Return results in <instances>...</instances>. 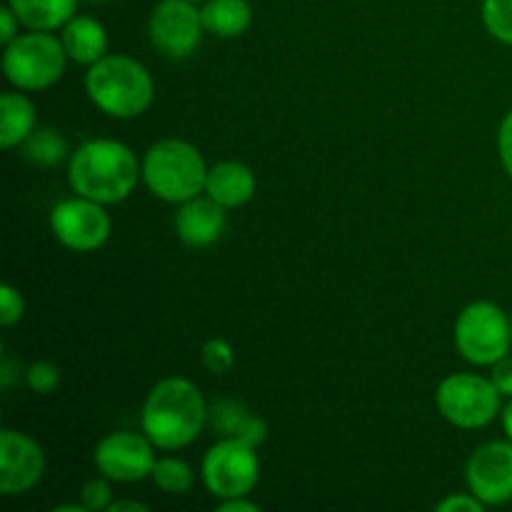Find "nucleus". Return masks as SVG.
<instances>
[{
  "instance_id": "dca6fc26",
  "label": "nucleus",
  "mask_w": 512,
  "mask_h": 512,
  "mask_svg": "<svg viewBox=\"0 0 512 512\" xmlns=\"http://www.w3.org/2000/svg\"><path fill=\"white\" fill-rule=\"evenodd\" d=\"M255 185L258 183H255V175L248 165L238 163V160H225V163L213 165L208 170L205 195H210L225 210L240 208L255 195Z\"/></svg>"
},
{
  "instance_id": "2f4dec72",
  "label": "nucleus",
  "mask_w": 512,
  "mask_h": 512,
  "mask_svg": "<svg viewBox=\"0 0 512 512\" xmlns=\"http://www.w3.org/2000/svg\"><path fill=\"white\" fill-rule=\"evenodd\" d=\"M20 378V368L15 365V360L10 358L8 353L3 355V363H0V385H3V390H10L15 385V380Z\"/></svg>"
},
{
  "instance_id": "2eb2a0df",
  "label": "nucleus",
  "mask_w": 512,
  "mask_h": 512,
  "mask_svg": "<svg viewBox=\"0 0 512 512\" xmlns=\"http://www.w3.org/2000/svg\"><path fill=\"white\" fill-rule=\"evenodd\" d=\"M208 425L218 438L240 440L245 445L260 448L268 438V425L258 415L250 413L238 400H215L208 405Z\"/></svg>"
},
{
  "instance_id": "aec40b11",
  "label": "nucleus",
  "mask_w": 512,
  "mask_h": 512,
  "mask_svg": "<svg viewBox=\"0 0 512 512\" xmlns=\"http://www.w3.org/2000/svg\"><path fill=\"white\" fill-rule=\"evenodd\" d=\"M35 130V105L23 93H5L0 98V145L5 150L23 145Z\"/></svg>"
},
{
  "instance_id": "5701e85b",
  "label": "nucleus",
  "mask_w": 512,
  "mask_h": 512,
  "mask_svg": "<svg viewBox=\"0 0 512 512\" xmlns=\"http://www.w3.org/2000/svg\"><path fill=\"white\" fill-rule=\"evenodd\" d=\"M483 23L495 40L512 45V0H483Z\"/></svg>"
},
{
  "instance_id": "9b49d317",
  "label": "nucleus",
  "mask_w": 512,
  "mask_h": 512,
  "mask_svg": "<svg viewBox=\"0 0 512 512\" xmlns=\"http://www.w3.org/2000/svg\"><path fill=\"white\" fill-rule=\"evenodd\" d=\"M203 30V15L193 0H160L150 13V40L168 58L180 60L193 55Z\"/></svg>"
},
{
  "instance_id": "f8f14e48",
  "label": "nucleus",
  "mask_w": 512,
  "mask_h": 512,
  "mask_svg": "<svg viewBox=\"0 0 512 512\" xmlns=\"http://www.w3.org/2000/svg\"><path fill=\"white\" fill-rule=\"evenodd\" d=\"M470 493L485 505L512 500V440H493L470 455L465 468Z\"/></svg>"
},
{
  "instance_id": "4c0bfd02",
  "label": "nucleus",
  "mask_w": 512,
  "mask_h": 512,
  "mask_svg": "<svg viewBox=\"0 0 512 512\" xmlns=\"http://www.w3.org/2000/svg\"><path fill=\"white\" fill-rule=\"evenodd\" d=\"M510 328H512V313H510Z\"/></svg>"
},
{
  "instance_id": "f03ea898",
  "label": "nucleus",
  "mask_w": 512,
  "mask_h": 512,
  "mask_svg": "<svg viewBox=\"0 0 512 512\" xmlns=\"http://www.w3.org/2000/svg\"><path fill=\"white\" fill-rule=\"evenodd\" d=\"M143 168L133 150L113 138H95L80 145L68 160V180L75 195L103 205L120 203L138 185Z\"/></svg>"
},
{
  "instance_id": "bb28decb",
  "label": "nucleus",
  "mask_w": 512,
  "mask_h": 512,
  "mask_svg": "<svg viewBox=\"0 0 512 512\" xmlns=\"http://www.w3.org/2000/svg\"><path fill=\"white\" fill-rule=\"evenodd\" d=\"M23 315L25 300L23 295H20V290L13 288V285H3V288H0V323H3L5 328H10V325L20 323Z\"/></svg>"
},
{
  "instance_id": "0eeeda50",
  "label": "nucleus",
  "mask_w": 512,
  "mask_h": 512,
  "mask_svg": "<svg viewBox=\"0 0 512 512\" xmlns=\"http://www.w3.org/2000/svg\"><path fill=\"white\" fill-rule=\"evenodd\" d=\"M500 398L503 395L495 388L493 380L470 373H455L438 385L435 405H438L440 415L455 428L478 430L498 418Z\"/></svg>"
},
{
  "instance_id": "412c9836",
  "label": "nucleus",
  "mask_w": 512,
  "mask_h": 512,
  "mask_svg": "<svg viewBox=\"0 0 512 512\" xmlns=\"http://www.w3.org/2000/svg\"><path fill=\"white\" fill-rule=\"evenodd\" d=\"M23 155L35 165H58L68 155V143L58 130L40 128L23 140Z\"/></svg>"
},
{
  "instance_id": "72a5a7b5",
  "label": "nucleus",
  "mask_w": 512,
  "mask_h": 512,
  "mask_svg": "<svg viewBox=\"0 0 512 512\" xmlns=\"http://www.w3.org/2000/svg\"><path fill=\"white\" fill-rule=\"evenodd\" d=\"M148 505L138 503V500H118V503H110L108 512H145Z\"/></svg>"
},
{
  "instance_id": "7c9ffc66",
  "label": "nucleus",
  "mask_w": 512,
  "mask_h": 512,
  "mask_svg": "<svg viewBox=\"0 0 512 512\" xmlns=\"http://www.w3.org/2000/svg\"><path fill=\"white\" fill-rule=\"evenodd\" d=\"M18 28H20V20L18 15L13 13V8L10 5H5V8H0V43L8 45L10 40L18 38Z\"/></svg>"
},
{
  "instance_id": "20e7f679",
  "label": "nucleus",
  "mask_w": 512,
  "mask_h": 512,
  "mask_svg": "<svg viewBox=\"0 0 512 512\" xmlns=\"http://www.w3.org/2000/svg\"><path fill=\"white\" fill-rule=\"evenodd\" d=\"M140 168H143V183L155 198L178 205L205 193L210 170L200 150L178 138L150 145Z\"/></svg>"
},
{
  "instance_id": "f3484780",
  "label": "nucleus",
  "mask_w": 512,
  "mask_h": 512,
  "mask_svg": "<svg viewBox=\"0 0 512 512\" xmlns=\"http://www.w3.org/2000/svg\"><path fill=\"white\" fill-rule=\"evenodd\" d=\"M63 48L70 60L80 65L98 63L103 55H108V33H105L103 23L90 15L75 13L68 23L63 25Z\"/></svg>"
},
{
  "instance_id": "7ed1b4c3",
  "label": "nucleus",
  "mask_w": 512,
  "mask_h": 512,
  "mask_svg": "<svg viewBox=\"0 0 512 512\" xmlns=\"http://www.w3.org/2000/svg\"><path fill=\"white\" fill-rule=\"evenodd\" d=\"M85 93L100 113L130 120L153 105L155 83L140 60L130 55H103L98 63L88 65Z\"/></svg>"
},
{
  "instance_id": "6e6552de",
  "label": "nucleus",
  "mask_w": 512,
  "mask_h": 512,
  "mask_svg": "<svg viewBox=\"0 0 512 512\" xmlns=\"http://www.w3.org/2000/svg\"><path fill=\"white\" fill-rule=\"evenodd\" d=\"M255 450L258 448L240 443V440L220 438L205 453L203 465H200L205 488L218 500L248 495L260 478V460Z\"/></svg>"
},
{
  "instance_id": "393cba45",
  "label": "nucleus",
  "mask_w": 512,
  "mask_h": 512,
  "mask_svg": "<svg viewBox=\"0 0 512 512\" xmlns=\"http://www.w3.org/2000/svg\"><path fill=\"white\" fill-rule=\"evenodd\" d=\"M203 365L213 375H225L228 370H233L235 365V353L230 348V343L225 340L213 338L203 345Z\"/></svg>"
},
{
  "instance_id": "ddd939ff",
  "label": "nucleus",
  "mask_w": 512,
  "mask_h": 512,
  "mask_svg": "<svg viewBox=\"0 0 512 512\" xmlns=\"http://www.w3.org/2000/svg\"><path fill=\"white\" fill-rule=\"evenodd\" d=\"M45 473L43 448L18 430L0 433V493L13 498L33 490Z\"/></svg>"
},
{
  "instance_id": "f704fd0d",
  "label": "nucleus",
  "mask_w": 512,
  "mask_h": 512,
  "mask_svg": "<svg viewBox=\"0 0 512 512\" xmlns=\"http://www.w3.org/2000/svg\"><path fill=\"white\" fill-rule=\"evenodd\" d=\"M500 418H503V430H505V435H508V440H512V400H510L508 408H505L503 413H500Z\"/></svg>"
},
{
  "instance_id": "1a4fd4ad",
  "label": "nucleus",
  "mask_w": 512,
  "mask_h": 512,
  "mask_svg": "<svg viewBox=\"0 0 512 512\" xmlns=\"http://www.w3.org/2000/svg\"><path fill=\"white\" fill-rule=\"evenodd\" d=\"M50 230L68 250L93 253L108 243L113 223H110V215L105 213L103 203L75 195V198L60 200L58 205H53Z\"/></svg>"
},
{
  "instance_id": "a878e982",
  "label": "nucleus",
  "mask_w": 512,
  "mask_h": 512,
  "mask_svg": "<svg viewBox=\"0 0 512 512\" xmlns=\"http://www.w3.org/2000/svg\"><path fill=\"white\" fill-rule=\"evenodd\" d=\"M80 503L90 512L108 510L110 503H113V488H110L108 478L103 475V478H95L90 483H85L83 490H80Z\"/></svg>"
},
{
  "instance_id": "f257e3e1",
  "label": "nucleus",
  "mask_w": 512,
  "mask_h": 512,
  "mask_svg": "<svg viewBox=\"0 0 512 512\" xmlns=\"http://www.w3.org/2000/svg\"><path fill=\"white\" fill-rule=\"evenodd\" d=\"M208 425V405L195 383L185 378H165L143 403L140 428L160 450L188 448Z\"/></svg>"
},
{
  "instance_id": "4468645a",
  "label": "nucleus",
  "mask_w": 512,
  "mask_h": 512,
  "mask_svg": "<svg viewBox=\"0 0 512 512\" xmlns=\"http://www.w3.org/2000/svg\"><path fill=\"white\" fill-rule=\"evenodd\" d=\"M175 233L190 248H208L218 243L220 235L225 233V208L215 203L210 195L185 200L175 213Z\"/></svg>"
},
{
  "instance_id": "cd10ccee",
  "label": "nucleus",
  "mask_w": 512,
  "mask_h": 512,
  "mask_svg": "<svg viewBox=\"0 0 512 512\" xmlns=\"http://www.w3.org/2000/svg\"><path fill=\"white\" fill-rule=\"evenodd\" d=\"M485 503L483 500L475 498L473 493H453L448 495L445 500H440L438 505H435V510L438 512H458V510H465V512H483Z\"/></svg>"
},
{
  "instance_id": "a211bd4d",
  "label": "nucleus",
  "mask_w": 512,
  "mask_h": 512,
  "mask_svg": "<svg viewBox=\"0 0 512 512\" xmlns=\"http://www.w3.org/2000/svg\"><path fill=\"white\" fill-rule=\"evenodd\" d=\"M20 25L28 30H58L68 23L78 10V0H8Z\"/></svg>"
},
{
  "instance_id": "b1692460",
  "label": "nucleus",
  "mask_w": 512,
  "mask_h": 512,
  "mask_svg": "<svg viewBox=\"0 0 512 512\" xmlns=\"http://www.w3.org/2000/svg\"><path fill=\"white\" fill-rule=\"evenodd\" d=\"M25 383H28V388L38 395L55 393L60 385V368L58 365L48 363V360H38V363H33L25 370Z\"/></svg>"
},
{
  "instance_id": "c756f323",
  "label": "nucleus",
  "mask_w": 512,
  "mask_h": 512,
  "mask_svg": "<svg viewBox=\"0 0 512 512\" xmlns=\"http://www.w3.org/2000/svg\"><path fill=\"white\" fill-rule=\"evenodd\" d=\"M498 148H500V160H503L505 170L512 178V110L503 118L498 133Z\"/></svg>"
},
{
  "instance_id": "473e14b6",
  "label": "nucleus",
  "mask_w": 512,
  "mask_h": 512,
  "mask_svg": "<svg viewBox=\"0 0 512 512\" xmlns=\"http://www.w3.org/2000/svg\"><path fill=\"white\" fill-rule=\"evenodd\" d=\"M218 512H258V505L250 503V500L243 495V498L220 500Z\"/></svg>"
},
{
  "instance_id": "423d86ee",
  "label": "nucleus",
  "mask_w": 512,
  "mask_h": 512,
  "mask_svg": "<svg viewBox=\"0 0 512 512\" xmlns=\"http://www.w3.org/2000/svg\"><path fill=\"white\" fill-rule=\"evenodd\" d=\"M453 338L455 348L468 363L493 368L500 358L510 353V318L490 300H478L458 315Z\"/></svg>"
},
{
  "instance_id": "4be33fe9",
  "label": "nucleus",
  "mask_w": 512,
  "mask_h": 512,
  "mask_svg": "<svg viewBox=\"0 0 512 512\" xmlns=\"http://www.w3.org/2000/svg\"><path fill=\"white\" fill-rule=\"evenodd\" d=\"M155 485L168 495H185L195 483L193 468L180 458H160L155 463L153 475H150Z\"/></svg>"
},
{
  "instance_id": "6ab92c4d",
  "label": "nucleus",
  "mask_w": 512,
  "mask_h": 512,
  "mask_svg": "<svg viewBox=\"0 0 512 512\" xmlns=\"http://www.w3.org/2000/svg\"><path fill=\"white\" fill-rule=\"evenodd\" d=\"M200 15L205 30L218 38H238L253 23V8L248 0H205Z\"/></svg>"
},
{
  "instance_id": "c85d7f7f",
  "label": "nucleus",
  "mask_w": 512,
  "mask_h": 512,
  "mask_svg": "<svg viewBox=\"0 0 512 512\" xmlns=\"http://www.w3.org/2000/svg\"><path fill=\"white\" fill-rule=\"evenodd\" d=\"M490 380H493V385L500 390L503 398H512V355L510 353L493 365Z\"/></svg>"
},
{
  "instance_id": "e433bc0d",
  "label": "nucleus",
  "mask_w": 512,
  "mask_h": 512,
  "mask_svg": "<svg viewBox=\"0 0 512 512\" xmlns=\"http://www.w3.org/2000/svg\"><path fill=\"white\" fill-rule=\"evenodd\" d=\"M193 3H205V0H193Z\"/></svg>"
},
{
  "instance_id": "c9c22d12",
  "label": "nucleus",
  "mask_w": 512,
  "mask_h": 512,
  "mask_svg": "<svg viewBox=\"0 0 512 512\" xmlns=\"http://www.w3.org/2000/svg\"><path fill=\"white\" fill-rule=\"evenodd\" d=\"M88 3H108V0H88Z\"/></svg>"
},
{
  "instance_id": "9d476101",
  "label": "nucleus",
  "mask_w": 512,
  "mask_h": 512,
  "mask_svg": "<svg viewBox=\"0 0 512 512\" xmlns=\"http://www.w3.org/2000/svg\"><path fill=\"white\" fill-rule=\"evenodd\" d=\"M93 463L100 475H105L113 483H140V480L153 475L155 463V445L150 443L148 435L130 433H110L95 445Z\"/></svg>"
},
{
  "instance_id": "39448f33",
  "label": "nucleus",
  "mask_w": 512,
  "mask_h": 512,
  "mask_svg": "<svg viewBox=\"0 0 512 512\" xmlns=\"http://www.w3.org/2000/svg\"><path fill=\"white\" fill-rule=\"evenodd\" d=\"M65 60L63 40L45 30H30L5 45L3 73L18 90H43L63 78Z\"/></svg>"
}]
</instances>
